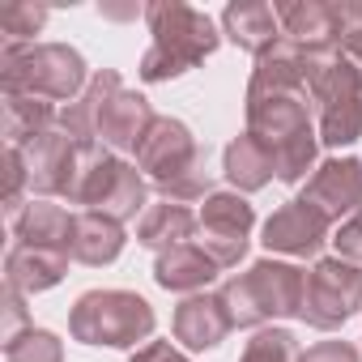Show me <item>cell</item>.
I'll return each mask as SVG.
<instances>
[{
    "mask_svg": "<svg viewBox=\"0 0 362 362\" xmlns=\"http://www.w3.org/2000/svg\"><path fill=\"white\" fill-rule=\"evenodd\" d=\"M128 362H192V358L179 345H170V341H145L141 349H132Z\"/></svg>",
    "mask_w": 362,
    "mask_h": 362,
    "instance_id": "obj_33",
    "label": "cell"
},
{
    "mask_svg": "<svg viewBox=\"0 0 362 362\" xmlns=\"http://www.w3.org/2000/svg\"><path fill=\"white\" fill-rule=\"evenodd\" d=\"M332 247H337V256H341V260H349V264H362V214L337 226V235H332Z\"/></svg>",
    "mask_w": 362,
    "mask_h": 362,
    "instance_id": "obj_31",
    "label": "cell"
},
{
    "mask_svg": "<svg viewBox=\"0 0 362 362\" xmlns=\"http://www.w3.org/2000/svg\"><path fill=\"white\" fill-rule=\"evenodd\" d=\"M328 230H332V222L320 209H311L307 201H286L281 209L269 214V222L260 230L264 235L260 243L277 256L307 260V256H320V247L328 243Z\"/></svg>",
    "mask_w": 362,
    "mask_h": 362,
    "instance_id": "obj_12",
    "label": "cell"
},
{
    "mask_svg": "<svg viewBox=\"0 0 362 362\" xmlns=\"http://www.w3.org/2000/svg\"><path fill=\"white\" fill-rule=\"evenodd\" d=\"M26 298H30V294H22L18 286H5V320H0V341H5V345H9L13 337H22L26 328H35Z\"/></svg>",
    "mask_w": 362,
    "mask_h": 362,
    "instance_id": "obj_30",
    "label": "cell"
},
{
    "mask_svg": "<svg viewBox=\"0 0 362 362\" xmlns=\"http://www.w3.org/2000/svg\"><path fill=\"white\" fill-rule=\"evenodd\" d=\"M201 247L218 260V269H235L243 256H247V243H252V226H256V209L243 192H214L205 197L201 205Z\"/></svg>",
    "mask_w": 362,
    "mask_h": 362,
    "instance_id": "obj_9",
    "label": "cell"
},
{
    "mask_svg": "<svg viewBox=\"0 0 362 362\" xmlns=\"http://www.w3.org/2000/svg\"><path fill=\"white\" fill-rule=\"evenodd\" d=\"M158 315L136 290H86L69 311V332L81 345L141 349L153 341Z\"/></svg>",
    "mask_w": 362,
    "mask_h": 362,
    "instance_id": "obj_6",
    "label": "cell"
},
{
    "mask_svg": "<svg viewBox=\"0 0 362 362\" xmlns=\"http://www.w3.org/2000/svg\"><path fill=\"white\" fill-rule=\"evenodd\" d=\"M239 362H303V349H298V337L290 328H260L243 345Z\"/></svg>",
    "mask_w": 362,
    "mask_h": 362,
    "instance_id": "obj_28",
    "label": "cell"
},
{
    "mask_svg": "<svg viewBox=\"0 0 362 362\" xmlns=\"http://www.w3.org/2000/svg\"><path fill=\"white\" fill-rule=\"evenodd\" d=\"M5 362H64V341L47 328H26L5 345Z\"/></svg>",
    "mask_w": 362,
    "mask_h": 362,
    "instance_id": "obj_29",
    "label": "cell"
},
{
    "mask_svg": "<svg viewBox=\"0 0 362 362\" xmlns=\"http://www.w3.org/2000/svg\"><path fill=\"white\" fill-rule=\"evenodd\" d=\"M119 90H124L119 73H115V69H98V73L90 77V86H86L69 107H60L56 128H64L81 149H86V145H98V119H103V107H107Z\"/></svg>",
    "mask_w": 362,
    "mask_h": 362,
    "instance_id": "obj_18",
    "label": "cell"
},
{
    "mask_svg": "<svg viewBox=\"0 0 362 362\" xmlns=\"http://www.w3.org/2000/svg\"><path fill=\"white\" fill-rule=\"evenodd\" d=\"M73 226H77V214H69L64 205H56V201H30V209L13 226V239L26 243V247H47V252L73 256Z\"/></svg>",
    "mask_w": 362,
    "mask_h": 362,
    "instance_id": "obj_21",
    "label": "cell"
},
{
    "mask_svg": "<svg viewBox=\"0 0 362 362\" xmlns=\"http://www.w3.org/2000/svg\"><path fill=\"white\" fill-rule=\"evenodd\" d=\"M69 201L115 222H132V218L141 222V214L149 209V179L136 170V162H124L103 145H86Z\"/></svg>",
    "mask_w": 362,
    "mask_h": 362,
    "instance_id": "obj_7",
    "label": "cell"
},
{
    "mask_svg": "<svg viewBox=\"0 0 362 362\" xmlns=\"http://www.w3.org/2000/svg\"><path fill=\"white\" fill-rule=\"evenodd\" d=\"M273 9H277L281 35L303 52L341 47V9L328 5V0H277Z\"/></svg>",
    "mask_w": 362,
    "mask_h": 362,
    "instance_id": "obj_13",
    "label": "cell"
},
{
    "mask_svg": "<svg viewBox=\"0 0 362 362\" xmlns=\"http://www.w3.org/2000/svg\"><path fill=\"white\" fill-rule=\"evenodd\" d=\"M128 235H124V222L115 218H103V214H77V226H73V260L77 264H90V269H103V264H115L119 252H124Z\"/></svg>",
    "mask_w": 362,
    "mask_h": 362,
    "instance_id": "obj_24",
    "label": "cell"
},
{
    "mask_svg": "<svg viewBox=\"0 0 362 362\" xmlns=\"http://www.w3.org/2000/svg\"><path fill=\"white\" fill-rule=\"evenodd\" d=\"M303 362H362V354L349 341H320L303 354Z\"/></svg>",
    "mask_w": 362,
    "mask_h": 362,
    "instance_id": "obj_32",
    "label": "cell"
},
{
    "mask_svg": "<svg viewBox=\"0 0 362 362\" xmlns=\"http://www.w3.org/2000/svg\"><path fill=\"white\" fill-rule=\"evenodd\" d=\"M197 226H201V218H197L188 205L158 201V205H149V209L141 214V222H136V243L162 256V252H170V247H179V243H192Z\"/></svg>",
    "mask_w": 362,
    "mask_h": 362,
    "instance_id": "obj_23",
    "label": "cell"
},
{
    "mask_svg": "<svg viewBox=\"0 0 362 362\" xmlns=\"http://www.w3.org/2000/svg\"><path fill=\"white\" fill-rule=\"evenodd\" d=\"M145 22L153 35L149 52L141 56V69H136L145 86H162V81L192 73L222 43V30L214 26V18L205 9L184 5V0H153V5H145Z\"/></svg>",
    "mask_w": 362,
    "mask_h": 362,
    "instance_id": "obj_1",
    "label": "cell"
},
{
    "mask_svg": "<svg viewBox=\"0 0 362 362\" xmlns=\"http://www.w3.org/2000/svg\"><path fill=\"white\" fill-rule=\"evenodd\" d=\"M22 153H26V166H30V192L39 201H56V197L69 201L73 197L77 170H81V145L64 128H47Z\"/></svg>",
    "mask_w": 362,
    "mask_h": 362,
    "instance_id": "obj_10",
    "label": "cell"
},
{
    "mask_svg": "<svg viewBox=\"0 0 362 362\" xmlns=\"http://www.w3.org/2000/svg\"><path fill=\"white\" fill-rule=\"evenodd\" d=\"M218 273H222L218 260L201 243H179V247H170L153 260V281L170 294H188V298L201 294Z\"/></svg>",
    "mask_w": 362,
    "mask_h": 362,
    "instance_id": "obj_19",
    "label": "cell"
},
{
    "mask_svg": "<svg viewBox=\"0 0 362 362\" xmlns=\"http://www.w3.org/2000/svg\"><path fill=\"white\" fill-rule=\"evenodd\" d=\"M307 290V269L286 260H256L247 273H235L218 298L235 328H260L269 320H298Z\"/></svg>",
    "mask_w": 362,
    "mask_h": 362,
    "instance_id": "obj_4",
    "label": "cell"
},
{
    "mask_svg": "<svg viewBox=\"0 0 362 362\" xmlns=\"http://www.w3.org/2000/svg\"><path fill=\"white\" fill-rule=\"evenodd\" d=\"M315 132H320V145H328V149L354 145V141L362 136V98H349V103L320 107Z\"/></svg>",
    "mask_w": 362,
    "mask_h": 362,
    "instance_id": "obj_26",
    "label": "cell"
},
{
    "mask_svg": "<svg viewBox=\"0 0 362 362\" xmlns=\"http://www.w3.org/2000/svg\"><path fill=\"white\" fill-rule=\"evenodd\" d=\"M69 260H73V256H64V252L13 243L9 256H5V286H18L22 294H43V290H52V286L64 281Z\"/></svg>",
    "mask_w": 362,
    "mask_h": 362,
    "instance_id": "obj_20",
    "label": "cell"
},
{
    "mask_svg": "<svg viewBox=\"0 0 362 362\" xmlns=\"http://www.w3.org/2000/svg\"><path fill=\"white\" fill-rule=\"evenodd\" d=\"M247 132L273 153L281 184H307L320 153V132L307 107V94H277L247 103Z\"/></svg>",
    "mask_w": 362,
    "mask_h": 362,
    "instance_id": "obj_3",
    "label": "cell"
},
{
    "mask_svg": "<svg viewBox=\"0 0 362 362\" xmlns=\"http://www.w3.org/2000/svg\"><path fill=\"white\" fill-rule=\"evenodd\" d=\"M153 107L141 90H119L107 107H103V119H98V145L111 149V153H136V145L145 141V132L153 128Z\"/></svg>",
    "mask_w": 362,
    "mask_h": 362,
    "instance_id": "obj_14",
    "label": "cell"
},
{
    "mask_svg": "<svg viewBox=\"0 0 362 362\" xmlns=\"http://www.w3.org/2000/svg\"><path fill=\"white\" fill-rule=\"evenodd\" d=\"M230 315L222 307L218 294H192L175 307V320H170V332L175 341L192 349V354H205V349H218L226 337H230Z\"/></svg>",
    "mask_w": 362,
    "mask_h": 362,
    "instance_id": "obj_15",
    "label": "cell"
},
{
    "mask_svg": "<svg viewBox=\"0 0 362 362\" xmlns=\"http://www.w3.org/2000/svg\"><path fill=\"white\" fill-rule=\"evenodd\" d=\"M358 311H362V264H349L341 256L315 260L311 273H307V290H303L298 320L307 328L332 332V328L349 324Z\"/></svg>",
    "mask_w": 362,
    "mask_h": 362,
    "instance_id": "obj_8",
    "label": "cell"
},
{
    "mask_svg": "<svg viewBox=\"0 0 362 362\" xmlns=\"http://www.w3.org/2000/svg\"><path fill=\"white\" fill-rule=\"evenodd\" d=\"M311 209H320L328 222H349L362 214V162L358 158H328L311 170L303 184V197Z\"/></svg>",
    "mask_w": 362,
    "mask_h": 362,
    "instance_id": "obj_11",
    "label": "cell"
},
{
    "mask_svg": "<svg viewBox=\"0 0 362 362\" xmlns=\"http://www.w3.org/2000/svg\"><path fill=\"white\" fill-rule=\"evenodd\" d=\"M86 56L69 43H35V47H0V86L5 94H35L47 103H73L90 86Z\"/></svg>",
    "mask_w": 362,
    "mask_h": 362,
    "instance_id": "obj_5",
    "label": "cell"
},
{
    "mask_svg": "<svg viewBox=\"0 0 362 362\" xmlns=\"http://www.w3.org/2000/svg\"><path fill=\"white\" fill-rule=\"evenodd\" d=\"M136 170L149 179V188L162 201L175 205H197L209 192V175H205V153L192 136V128L175 115H158L145 141L136 145Z\"/></svg>",
    "mask_w": 362,
    "mask_h": 362,
    "instance_id": "obj_2",
    "label": "cell"
},
{
    "mask_svg": "<svg viewBox=\"0 0 362 362\" xmlns=\"http://www.w3.org/2000/svg\"><path fill=\"white\" fill-rule=\"evenodd\" d=\"M222 175H226V184L235 188V192H260V188H269L273 179H277V166H273V153L252 136V132H239L230 145H226V153H222Z\"/></svg>",
    "mask_w": 362,
    "mask_h": 362,
    "instance_id": "obj_22",
    "label": "cell"
},
{
    "mask_svg": "<svg viewBox=\"0 0 362 362\" xmlns=\"http://www.w3.org/2000/svg\"><path fill=\"white\" fill-rule=\"evenodd\" d=\"M60 111L47 98L35 94H5V115H0V132H5V145L26 149L35 136H43L47 128H56Z\"/></svg>",
    "mask_w": 362,
    "mask_h": 362,
    "instance_id": "obj_25",
    "label": "cell"
},
{
    "mask_svg": "<svg viewBox=\"0 0 362 362\" xmlns=\"http://www.w3.org/2000/svg\"><path fill=\"white\" fill-rule=\"evenodd\" d=\"M222 39H230L247 56H264L286 35H281V22H277L273 5H264V0H235V5L222 9Z\"/></svg>",
    "mask_w": 362,
    "mask_h": 362,
    "instance_id": "obj_17",
    "label": "cell"
},
{
    "mask_svg": "<svg viewBox=\"0 0 362 362\" xmlns=\"http://www.w3.org/2000/svg\"><path fill=\"white\" fill-rule=\"evenodd\" d=\"M43 26H47L43 5H22V0L0 5V47H35V35Z\"/></svg>",
    "mask_w": 362,
    "mask_h": 362,
    "instance_id": "obj_27",
    "label": "cell"
},
{
    "mask_svg": "<svg viewBox=\"0 0 362 362\" xmlns=\"http://www.w3.org/2000/svg\"><path fill=\"white\" fill-rule=\"evenodd\" d=\"M277 94H307V52L290 39L256 56L252 81H247V103L252 98H277Z\"/></svg>",
    "mask_w": 362,
    "mask_h": 362,
    "instance_id": "obj_16",
    "label": "cell"
}]
</instances>
